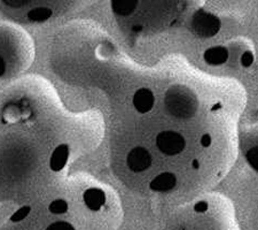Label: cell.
<instances>
[{
	"instance_id": "10",
	"label": "cell",
	"mask_w": 258,
	"mask_h": 230,
	"mask_svg": "<svg viewBox=\"0 0 258 230\" xmlns=\"http://www.w3.org/2000/svg\"><path fill=\"white\" fill-rule=\"evenodd\" d=\"M69 210V205L64 199L57 198L52 200L48 205V212L52 215H63Z\"/></svg>"
},
{
	"instance_id": "7",
	"label": "cell",
	"mask_w": 258,
	"mask_h": 230,
	"mask_svg": "<svg viewBox=\"0 0 258 230\" xmlns=\"http://www.w3.org/2000/svg\"><path fill=\"white\" fill-rule=\"evenodd\" d=\"M69 156V149L68 146L64 144H61L54 150V152L51 157V161H49V167L53 170H61L67 164Z\"/></svg>"
},
{
	"instance_id": "6",
	"label": "cell",
	"mask_w": 258,
	"mask_h": 230,
	"mask_svg": "<svg viewBox=\"0 0 258 230\" xmlns=\"http://www.w3.org/2000/svg\"><path fill=\"white\" fill-rule=\"evenodd\" d=\"M84 203L86 207L94 212H98L105 206L106 195L100 189H89L84 194Z\"/></svg>"
},
{
	"instance_id": "2",
	"label": "cell",
	"mask_w": 258,
	"mask_h": 230,
	"mask_svg": "<svg viewBox=\"0 0 258 230\" xmlns=\"http://www.w3.org/2000/svg\"><path fill=\"white\" fill-rule=\"evenodd\" d=\"M155 144L159 151L166 157H176L187 148L185 136L176 130H164L156 135Z\"/></svg>"
},
{
	"instance_id": "9",
	"label": "cell",
	"mask_w": 258,
	"mask_h": 230,
	"mask_svg": "<svg viewBox=\"0 0 258 230\" xmlns=\"http://www.w3.org/2000/svg\"><path fill=\"white\" fill-rule=\"evenodd\" d=\"M52 14L53 12L51 10H48V8L38 7L29 12L28 19L32 21V22L40 23V22H45V21H47L49 18H51Z\"/></svg>"
},
{
	"instance_id": "12",
	"label": "cell",
	"mask_w": 258,
	"mask_h": 230,
	"mask_svg": "<svg viewBox=\"0 0 258 230\" xmlns=\"http://www.w3.org/2000/svg\"><path fill=\"white\" fill-rule=\"evenodd\" d=\"M44 230H77V228L75 227L73 223L68 222V221L59 220L51 224H48Z\"/></svg>"
},
{
	"instance_id": "11",
	"label": "cell",
	"mask_w": 258,
	"mask_h": 230,
	"mask_svg": "<svg viewBox=\"0 0 258 230\" xmlns=\"http://www.w3.org/2000/svg\"><path fill=\"white\" fill-rule=\"evenodd\" d=\"M31 212V208L29 206H23L20 210L16 211L13 215L11 216V222L13 223H20L23 220H26Z\"/></svg>"
},
{
	"instance_id": "3",
	"label": "cell",
	"mask_w": 258,
	"mask_h": 230,
	"mask_svg": "<svg viewBox=\"0 0 258 230\" xmlns=\"http://www.w3.org/2000/svg\"><path fill=\"white\" fill-rule=\"evenodd\" d=\"M153 165V156L144 146H136L126 156V166L132 173H143Z\"/></svg>"
},
{
	"instance_id": "4",
	"label": "cell",
	"mask_w": 258,
	"mask_h": 230,
	"mask_svg": "<svg viewBox=\"0 0 258 230\" xmlns=\"http://www.w3.org/2000/svg\"><path fill=\"white\" fill-rule=\"evenodd\" d=\"M155 94L149 87H140L132 97V105L139 114H148L155 106Z\"/></svg>"
},
{
	"instance_id": "8",
	"label": "cell",
	"mask_w": 258,
	"mask_h": 230,
	"mask_svg": "<svg viewBox=\"0 0 258 230\" xmlns=\"http://www.w3.org/2000/svg\"><path fill=\"white\" fill-rule=\"evenodd\" d=\"M137 4L138 2H133V0H113L111 2V10L115 14L117 15H130L136 11Z\"/></svg>"
},
{
	"instance_id": "1",
	"label": "cell",
	"mask_w": 258,
	"mask_h": 230,
	"mask_svg": "<svg viewBox=\"0 0 258 230\" xmlns=\"http://www.w3.org/2000/svg\"><path fill=\"white\" fill-rule=\"evenodd\" d=\"M165 230H240L232 206L220 198L199 200Z\"/></svg>"
},
{
	"instance_id": "13",
	"label": "cell",
	"mask_w": 258,
	"mask_h": 230,
	"mask_svg": "<svg viewBox=\"0 0 258 230\" xmlns=\"http://www.w3.org/2000/svg\"><path fill=\"white\" fill-rule=\"evenodd\" d=\"M7 70V66H6V61L4 60V58L0 56V78H2L4 75H5Z\"/></svg>"
},
{
	"instance_id": "5",
	"label": "cell",
	"mask_w": 258,
	"mask_h": 230,
	"mask_svg": "<svg viewBox=\"0 0 258 230\" xmlns=\"http://www.w3.org/2000/svg\"><path fill=\"white\" fill-rule=\"evenodd\" d=\"M178 184V177L176 174L171 173V171H165V173L157 174L155 177L151 179L149 182V189L154 192H160V194H164V192L172 191Z\"/></svg>"
}]
</instances>
